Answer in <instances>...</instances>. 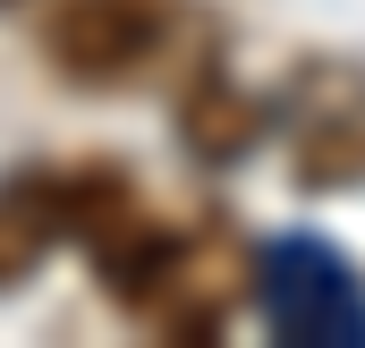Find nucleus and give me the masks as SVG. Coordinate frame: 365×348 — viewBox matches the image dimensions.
Segmentation results:
<instances>
[{"label": "nucleus", "mask_w": 365, "mask_h": 348, "mask_svg": "<svg viewBox=\"0 0 365 348\" xmlns=\"http://www.w3.org/2000/svg\"><path fill=\"white\" fill-rule=\"evenodd\" d=\"M60 238H68V195H60V178H0V289L34 280Z\"/></svg>", "instance_id": "obj_2"}, {"label": "nucleus", "mask_w": 365, "mask_h": 348, "mask_svg": "<svg viewBox=\"0 0 365 348\" xmlns=\"http://www.w3.org/2000/svg\"><path fill=\"white\" fill-rule=\"evenodd\" d=\"M179 0H51L43 17V60L77 93L145 86V68L170 51Z\"/></svg>", "instance_id": "obj_1"}, {"label": "nucleus", "mask_w": 365, "mask_h": 348, "mask_svg": "<svg viewBox=\"0 0 365 348\" xmlns=\"http://www.w3.org/2000/svg\"><path fill=\"white\" fill-rule=\"evenodd\" d=\"M187 128H195V145H204V153H238V145H247V111H238V102H221V93H204V102L187 111Z\"/></svg>", "instance_id": "obj_3"}]
</instances>
